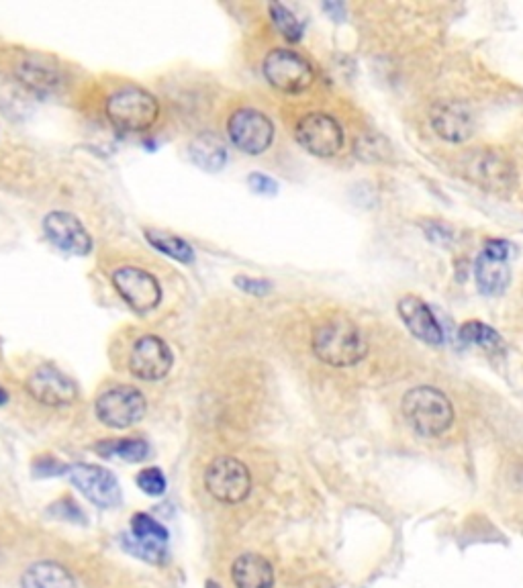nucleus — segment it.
Instances as JSON below:
<instances>
[{
  "mask_svg": "<svg viewBox=\"0 0 523 588\" xmlns=\"http://www.w3.org/2000/svg\"><path fill=\"white\" fill-rule=\"evenodd\" d=\"M323 11L329 13L331 19H336V21H342V19L346 17V9H344V5H340V3H325V5H323Z\"/></svg>",
  "mask_w": 523,
  "mask_h": 588,
  "instance_id": "nucleus-33",
  "label": "nucleus"
},
{
  "mask_svg": "<svg viewBox=\"0 0 523 588\" xmlns=\"http://www.w3.org/2000/svg\"><path fill=\"white\" fill-rule=\"evenodd\" d=\"M105 115L121 133H144L160 119V103L150 90L125 84L109 94Z\"/></svg>",
  "mask_w": 523,
  "mask_h": 588,
  "instance_id": "nucleus-2",
  "label": "nucleus"
},
{
  "mask_svg": "<svg viewBox=\"0 0 523 588\" xmlns=\"http://www.w3.org/2000/svg\"><path fill=\"white\" fill-rule=\"evenodd\" d=\"M174 366V354L168 343L158 335L139 337L129 354V372L146 382L162 380Z\"/></svg>",
  "mask_w": 523,
  "mask_h": 588,
  "instance_id": "nucleus-14",
  "label": "nucleus"
},
{
  "mask_svg": "<svg viewBox=\"0 0 523 588\" xmlns=\"http://www.w3.org/2000/svg\"><path fill=\"white\" fill-rule=\"evenodd\" d=\"M474 276L485 294H501L509 284V260L483 252L474 264Z\"/></svg>",
  "mask_w": 523,
  "mask_h": 588,
  "instance_id": "nucleus-21",
  "label": "nucleus"
},
{
  "mask_svg": "<svg viewBox=\"0 0 523 588\" xmlns=\"http://www.w3.org/2000/svg\"><path fill=\"white\" fill-rule=\"evenodd\" d=\"M23 588H76L74 576L56 562H37L21 578Z\"/></svg>",
  "mask_w": 523,
  "mask_h": 588,
  "instance_id": "nucleus-19",
  "label": "nucleus"
},
{
  "mask_svg": "<svg viewBox=\"0 0 523 588\" xmlns=\"http://www.w3.org/2000/svg\"><path fill=\"white\" fill-rule=\"evenodd\" d=\"M188 158L203 172L217 174L227 166L229 152L225 141L219 135L205 131L188 143Z\"/></svg>",
  "mask_w": 523,
  "mask_h": 588,
  "instance_id": "nucleus-17",
  "label": "nucleus"
},
{
  "mask_svg": "<svg viewBox=\"0 0 523 588\" xmlns=\"http://www.w3.org/2000/svg\"><path fill=\"white\" fill-rule=\"evenodd\" d=\"M231 578L237 588H274V568L258 554H244L233 562Z\"/></svg>",
  "mask_w": 523,
  "mask_h": 588,
  "instance_id": "nucleus-18",
  "label": "nucleus"
},
{
  "mask_svg": "<svg viewBox=\"0 0 523 588\" xmlns=\"http://www.w3.org/2000/svg\"><path fill=\"white\" fill-rule=\"evenodd\" d=\"M144 235H146L148 243L152 245L154 250H158L160 254L176 260L178 264L190 266V264L197 262L195 248L186 239H182L180 235L168 233L164 229H146Z\"/></svg>",
  "mask_w": 523,
  "mask_h": 588,
  "instance_id": "nucleus-22",
  "label": "nucleus"
},
{
  "mask_svg": "<svg viewBox=\"0 0 523 588\" xmlns=\"http://www.w3.org/2000/svg\"><path fill=\"white\" fill-rule=\"evenodd\" d=\"M233 284L250 297H266L272 290V282L260 276H235Z\"/></svg>",
  "mask_w": 523,
  "mask_h": 588,
  "instance_id": "nucleus-29",
  "label": "nucleus"
},
{
  "mask_svg": "<svg viewBox=\"0 0 523 588\" xmlns=\"http://www.w3.org/2000/svg\"><path fill=\"white\" fill-rule=\"evenodd\" d=\"M262 72L266 82L284 94H301L315 82L313 66L301 54L284 47L272 49L264 58Z\"/></svg>",
  "mask_w": 523,
  "mask_h": 588,
  "instance_id": "nucleus-4",
  "label": "nucleus"
},
{
  "mask_svg": "<svg viewBox=\"0 0 523 588\" xmlns=\"http://www.w3.org/2000/svg\"><path fill=\"white\" fill-rule=\"evenodd\" d=\"M9 403V392L0 386V407H5Z\"/></svg>",
  "mask_w": 523,
  "mask_h": 588,
  "instance_id": "nucleus-34",
  "label": "nucleus"
},
{
  "mask_svg": "<svg viewBox=\"0 0 523 588\" xmlns=\"http://www.w3.org/2000/svg\"><path fill=\"white\" fill-rule=\"evenodd\" d=\"M460 339L464 343H468V346H479V348H483L487 352H503L501 335L493 327H489V325H485L481 321L464 323L460 327Z\"/></svg>",
  "mask_w": 523,
  "mask_h": 588,
  "instance_id": "nucleus-24",
  "label": "nucleus"
},
{
  "mask_svg": "<svg viewBox=\"0 0 523 588\" xmlns=\"http://www.w3.org/2000/svg\"><path fill=\"white\" fill-rule=\"evenodd\" d=\"M205 486L219 503L237 505L250 497L252 474L242 460L219 456L205 470Z\"/></svg>",
  "mask_w": 523,
  "mask_h": 588,
  "instance_id": "nucleus-6",
  "label": "nucleus"
},
{
  "mask_svg": "<svg viewBox=\"0 0 523 588\" xmlns=\"http://www.w3.org/2000/svg\"><path fill=\"white\" fill-rule=\"evenodd\" d=\"M462 176L489 192L505 194L515 182V170L509 160L491 150L470 152L462 160Z\"/></svg>",
  "mask_w": 523,
  "mask_h": 588,
  "instance_id": "nucleus-10",
  "label": "nucleus"
},
{
  "mask_svg": "<svg viewBox=\"0 0 523 588\" xmlns=\"http://www.w3.org/2000/svg\"><path fill=\"white\" fill-rule=\"evenodd\" d=\"M399 309V315L403 319V323L407 325V329L417 337L421 339L423 343H427V346H442L444 343V331H442V325L438 323L436 315L432 313V309L427 307L421 299L417 297H403L397 305Z\"/></svg>",
  "mask_w": 523,
  "mask_h": 588,
  "instance_id": "nucleus-15",
  "label": "nucleus"
},
{
  "mask_svg": "<svg viewBox=\"0 0 523 588\" xmlns=\"http://www.w3.org/2000/svg\"><path fill=\"white\" fill-rule=\"evenodd\" d=\"M17 78L23 86H27L31 92H35L39 96H47V94L56 92L62 84V76L56 68L47 66L43 62H35V60H27V62L19 64Z\"/></svg>",
  "mask_w": 523,
  "mask_h": 588,
  "instance_id": "nucleus-20",
  "label": "nucleus"
},
{
  "mask_svg": "<svg viewBox=\"0 0 523 588\" xmlns=\"http://www.w3.org/2000/svg\"><path fill=\"white\" fill-rule=\"evenodd\" d=\"M207 588H221L217 582H213V580H207V584H205Z\"/></svg>",
  "mask_w": 523,
  "mask_h": 588,
  "instance_id": "nucleus-35",
  "label": "nucleus"
},
{
  "mask_svg": "<svg viewBox=\"0 0 523 588\" xmlns=\"http://www.w3.org/2000/svg\"><path fill=\"white\" fill-rule=\"evenodd\" d=\"M268 13H270V19L274 23V27L278 29V33L291 41V43H299L303 39V25L301 21L295 17V13L291 9H287L280 3H272L268 7Z\"/></svg>",
  "mask_w": 523,
  "mask_h": 588,
  "instance_id": "nucleus-26",
  "label": "nucleus"
},
{
  "mask_svg": "<svg viewBox=\"0 0 523 588\" xmlns=\"http://www.w3.org/2000/svg\"><path fill=\"white\" fill-rule=\"evenodd\" d=\"M425 233H427V237H430V239H432L434 243H438V245H448V243L452 241V231L446 229V227L440 225V223H427Z\"/></svg>",
  "mask_w": 523,
  "mask_h": 588,
  "instance_id": "nucleus-32",
  "label": "nucleus"
},
{
  "mask_svg": "<svg viewBox=\"0 0 523 588\" xmlns=\"http://www.w3.org/2000/svg\"><path fill=\"white\" fill-rule=\"evenodd\" d=\"M403 415L423 437H438L454 423L450 399L434 386L411 388L403 397Z\"/></svg>",
  "mask_w": 523,
  "mask_h": 588,
  "instance_id": "nucleus-3",
  "label": "nucleus"
},
{
  "mask_svg": "<svg viewBox=\"0 0 523 588\" xmlns=\"http://www.w3.org/2000/svg\"><path fill=\"white\" fill-rule=\"evenodd\" d=\"M248 186L258 196H276L278 194V182L264 172H252L248 176Z\"/></svg>",
  "mask_w": 523,
  "mask_h": 588,
  "instance_id": "nucleus-31",
  "label": "nucleus"
},
{
  "mask_svg": "<svg viewBox=\"0 0 523 588\" xmlns=\"http://www.w3.org/2000/svg\"><path fill=\"white\" fill-rule=\"evenodd\" d=\"M121 546L135 558L146 560L150 564H164L168 560V550L160 548V546H152V544H144L135 539L133 535H123L121 539Z\"/></svg>",
  "mask_w": 523,
  "mask_h": 588,
  "instance_id": "nucleus-27",
  "label": "nucleus"
},
{
  "mask_svg": "<svg viewBox=\"0 0 523 588\" xmlns=\"http://www.w3.org/2000/svg\"><path fill=\"white\" fill-rule=\"evenodd\" d=\"M43 235L47 237L56 250L84 258L92 252L94 241L92 235L86 231L82 221L68 211H52L43 217Z\"/></svg>",
  "mask_w": 523,
  "mask_h": 588,
  "instance_id": "nucleus-12",
  "label": "nucleus"
},
{
  "mask_svg": "<svg viewBox=\"0 0 523 588\" xmlns=\"http://www.w3.org/2000/svg\"><path fill=\"white\" fill-rule=\"evenodd\" d=\"M111 282L119 297L137 315H148L162 303V286L154 274L144 268L121 266L113 272Z\"/></svg>",
  "mask_w": 523,
  "mask_h": 588,
  "instance_id": "nucleus-8",
  "label": "nucleus"
},
{
  "mask_svg": "<svg viewBox=\"0 0 523 588\" xmlns=\"http://www.w3.org/2000/svg\"><path fill=\"white\" fill-rule=\"evenodd\" d=\"M70 466L68 464H62L58 462L56 458L52 456H39L35 462H33V474L35 476H62V474H68Z\"/></svg>",
  "mask_w": 523,
  "mask_h": 588,
  "instance_id": "nucleus-30",
  "label": "nucleus"
},
{
  "mask_svg": "<svg viewBox=\"0 0 523 588\" xmlns=\"http://www.w3.org/2000/svg\"><path fill=\"white\" fill-rule=\"evenodd\" d=\"M70 482L80 490V493L101 509L119 507L123 501V493L117 476L97 464H74L68 470Z\"/></svg>",
  "mask_w": 523,
  "mask_h": 588,
  "instance_id": "nucleus-11",
  "label": "nucleus"
},
{
  "mask_svg": "<svg viewBox=\"0 0 523 588\" xmlns=\"http://www.w3.org/2000/svg\"><path fill=\"white\" fill-rule=\"evenodd\" d=\"M295 137L305 152L317 158H334L344 147V129L327 113L305 115L297 123Z\"/></svg>",
  "mask_w": 523,
  "mask_h": 588,
  "instance_id": "nucleus-9",
  "label": "nucleus"
},
{
  "mask_svg": "<svg viewBox=\"0 0 523 588\" xmlns=\"http://www.w3.org/2000/svg\"><path fill=\"white\" fill-rule=\"evenodd\" d=\"M311 348L323 364L350 368L366 358L368 339L354 321L336 317L315 327Z\"/></svg>",
  "mask_w": 523,
  "mask_h": 588,
  "instance_id": "nucleus-1",
  "label": "nucleus"
},
{
  "mask_svg": "<svg viewBox=\"0 0 523 588\" xmlns=\"http://www.w3.org/2000/svg\"><path fill=\"white\" fill-rule=\"evenodd\" d=\"M94 452L103 458H119L129 464L144 462L150 456V444L146 439H103L94 446Z\"/></svg>",
  "mask_w": 523,
  "mask_h": 588,
  "instance_id": "nucleus-23",
  "label": "nucleus"
},
{
  "mask_svg": "<svg viewBox=\"0 0 523 588\" xmlns=\"http://www.w3.org/2000/svg\"><path fill=\"white\" fill-rule=\"evenodd\" d=\"M135 482H137V486L141 490H144V493L148 497H162L166 493V486H168L164 472L160 468H156V466L141 470L137 474V480Z\"/></svg>",
  "mask_w": 523,
  "mask_h": 588,
  "instance_id": "nucleus-28",
  "label": "nucleus"
},
{
  "mask_svg": "<svg viewBox=\"0 0 523 588\" xmlns=\"http://www.w3.org/2000/svg\"><path fill=\"white\" fill-rule=\"evenodd\" d=\"M274 123L272 119L252 107L237 109L227 119L229 141L248 156L266 154L274 143Z\"/></svg>",
  "mask_w": 523,
  "mask_h": 588,
  "instance_id": "nucleus-7",
  "label": "nucleus"
},
{
  "mask_svg": "<svg viewBox=\"0 0 523 588\" xmlns=\"http://www.w3.org/2000/svg\"><path fill=\"white\" fill-rule=\"evenodd\" d=\"M432 127L442 139L462 143L474 133V119L460 103H440L432 111Z\"/></svg>",
  "mask_w": 523,
  "mask_h": 588,
  "instance_id": "nucleus-16",
  "label": "nucleus"
},
{
  "mask_svg": "<svg viewBox=\"0 0 523 588\" xmlns=\"http://www.w3.org/2000/svg\"><path fill=\"white\" fill-rule=\"evenodd\" d=\"M25 386L29 395L45 407H68L78 399V388L74 380L52 364L37 366L29 374Z\"/></svg>",
  "mask_w": 523,
  "mask_h": 588,
  "instance_id": "nucleus-13",
  "label": "nucleus"
},
{
  "mask_svg": "<svg viewBox=\"0 0 523 588\" xmlns=\"http://www.w3.org/2000/svg\"><path fill=\"white\" fill-rule=\"evenodd\" d=\"M131 535L139 542L144 544H152V546H160L166 548L168 544V529L164 525H160L154 517H150L148 513H135L131 519Z\"/></svg>",
  "mask_w": 523,
  "mask_h": 588,
  "instance_id": "nucleus-25",
  "label": "nucleus"
},
{
  "mask_svg": "<svg viewBox=\"0 0 523 588\" xmlns=\"http://www.w3.org/2000/svg\"><path fill=\"white\" fill-rule=\"evenodd\" d=\"M94 413L111 429H129L146 417L148 401L139 388L121 384L103 392L94 403Z\"/></svg>",
  "mask_w": 523,
  "mask_h": 588,
  "instance_id": "nucleus-5",
  "label": "nucleus"
}]
</instances>
